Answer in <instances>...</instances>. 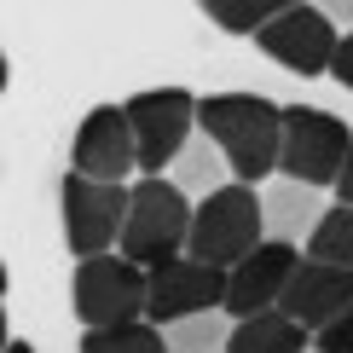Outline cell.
Segmentation results:
<instances>
[{"label": "cell", "mask_w": 353, "mask_h": 353, "mask_svg": "<svg viewBox=\"0 0 353 353\" xmlns=\"http://www.w3.org/2000/svg\"><path fill=\"white\" fill-rule=\"evenodd\" d=\"M261 214H267V238H284V243H307L313 238V226L325 220V185H301L290 180V174H278V180L261 191Z\"/></svg>", "instance_id": "cell-13"}, {"label": "cell", "mask_w": 353, "mask_h": 353, "mask_svg": "<svg viewBox=\"0 0 353 353\" xmlns=\"http://www.w3.org/2000/svg\"><path fill=\"white\" fill-rule=\"evenodd\" d=\"M307 255L330 261V267H353V203L325 209V220H319L313 238H307Z\"/></svg>", "instance_id": "cell-19"}, {"label": "cell", "mask_w": 353, "mask_h": 353, "mask_svg": "<svg viewBox=\"0 0 353 353\" xmlns=\"http://www.w3.org/2000/svg\"><path fill=\"white\" fill-rule=\"evenodd\" d=\"M232 325H238V319H232L226 307H214V313L174 319V325H163V336H168V353H226Z\"/></svg>", "instance_id": "cell-16"}, {"label": "cell", "mask_w": 353, "mask_h": 353, "mask_svg": "<svg viewBox=\"0 0 353 353\" xmlns=\"http://www.w3.org/2000/svg\"><path fill=\"white\" fill-rule=\"evenodd\" d=\"M313 6H325V12H330V18L342 23V29H353V0H313Z\"/></svg>", "instance_id": "cell-22"}, {"label": "cell", "mask_w": 353, "mask_h": 353, "mask_svg": "<svg viewBox=\"0 0 353 353\" xmlns=\"http://www.w3.org/2000/svg\"><path fill=\"white\" fill-rule=\"evenodd\" d=\"M296 267H301V255H296V243H284V238H267L261 249H249L238 267H232L226 313L232 319H255V313H267V307H278V296H284V284L296 278Z\"/></svg>", "instance_id": "cell-12"}, {"label": "cell", "mask_w": 353, "mask_h": 353, "mask_svg": "<svg viewBox=\"0 0 353 353\" xmlns=\"http://www.w3.org/2000/svg\"><path fill=\"white\" fill-rule=\"evenodd\" d=\"M330 76L342 81V87H353V29L342 41H336V58H330Z\"/></svg>", "instance_id": "cell-21"}, {"label": "cell", "mask_w": 353, "mask_h": 353, "mask_svg": "<svg viewBox=\"0 0 353 353\" xmlns=\"http://www.w3.org/2000/svg\"><path fill=\"white\" fill-rule=\"evenodd\" d=\"M191 220H197V209H191V197L174 180H163V174H145V180L134 185V203H128V226H122V255L139 261L145 272L168 267V261H180L191 249Z\"/></svg>", "instance_id": "cell-2"}, {"label": "cell", "mask_w": 353, "mask_h": 353, "mask_svg": "<svg viewBox=\"0 0 353 353\" xmlns=\"http://www.w3.org/2000/svg\"><path fill=\"white\" fill-rule=\"evenodd\" d=\"M313 347H319V353H353V307L336 319V325H325V330L313 336Z\"/></svg>", "instance_id": "cell-20"}, {"label": "cell", "mask_w": 353, "mask_h": 353, "mask_svg": "<svg viewBox=\"0 0 353 353\" xmlns=\"http://www.w3.org/2000/svg\"><path fill=\"white\" fill-rule=\"evenodd\" d=\"M6 353H35V347H29V342H12V347H6Z\"/></svg>", "instance_id": "cell-24"}, {"label": "cell", "mask_w": 353, "mask_h": 353, "mask_svg": "<svg viewBox=\"0 0 353 353\" xmlns=\"http://www.w3.org/2000/svg\"><path fill=\"white\" fill-rule=\"evenodd\" d=\"M307 353H319V347H307Z\"/></svg>", "instance_id": "cell-25"}, {"label": "cell", "mask_w": 353, "mask_h": 353, "mask_svg": "<svg viewBox=\"0 0 353 353\" xmlns=\"http://www.w3.org/2000/svg\"><path fill=\"white\" fill-rule=\"evenodd\" d=\"M336 203H353V151H347L342 174H336Z\"/></svg>", "instance_id": "cell-23"}, {"label": "cell", "mask_w": 353, "mask_h": 353, "mask_svg": "<svg viewBox=\"0 0 353 353\" xmlns=\"http://www.w3.org/2000/svg\"><path fill=\"white\" fill-rule=\"evenodd\" d=\"M122 110H128V122H134L139 168L145 174L174 168V157H180L191 145V134H197V99H191L185 87H151V93H134Z\"/></svg>", "instance_id": "cell-6"}, {"label": "cell", "mask_w": 353, "mask_h": 353, "mask_svg": "<svg viewBox=\"0 0 353 353\" xmlns=\"http://www.w3.org/2000/svg\"><path fill=\"white\" fill-rule=\"evenodd\" d=\"M168 180L185 191V197H209V191H220V185H232L238 180V174H232V163H226V151H220V145L203 134H191V145L180 157H174V168H168Z\"/></svg>", "instance_id": "cell-15"}, {"label": "cell", "mask_w": 353, "mask_h": 353, "mask_svg": "<svg viewBox=\"0 0 353 353\" xmlns=\"http://www.w3.org/2000/svg\"><path fill=\"white\" fill-rule=\"evenodd\" d=\"M353 151V128L330 110H313V105H284V151H278V174L301 185H336Z\"/></svg>", "instance_id": "cell-4"}, {"label": "cell", "mask_w": 353, "mask_h": 353, "mask_svg": "<svg viewBox=\"0 0 353 353\" xmlns=\"http://www.w3.org/2000/svg\"><path fill=\"white\" fill-rule=\"evenodd\" d=\"M336 23L325 6H313V0H301V6H290L284 18H272L267 29L255 35V47L272 58V64H284V70H296V76H325L330 70V58H336Z\"/></svg>", "instance_id": "cell-8"}, {"label": "cell", "mask_w": 353, "mask_h": 353, "mask_svg": "<svg viewBox=\"0 0 353 353\" xmlns=\"http://www.w3.org/2000/svg\"><path fill=\"white\" fill-rule=\"evenodd\" d=\"M70 168L87 174V180H105V185H122L139 168V139H134V122H128L122 105H99L81 116L76 145H70Z\"/></svg>", "instance_id": "cell-9"}, {"label": "cell", "mask_w": 353, "mask_h": 353, "mask_svg": "<svg viewBox=\"0 0 353 353\" xmlns=\"http://www.w3.org/2000/svg\"><path fill=\"white\" fill-rule=\"evenodd\" d=\"M267 243V214H261V191L249 180H232L197 197V220H191V249L185 255L214 261V267H238L249 249Z\"/></svg>", "instance_id": "cell-3"}, {"label": "cell", "mask_w": 353, "mask_h": 353, "mask_svg": "<svg viewBox=\"0 0 353 353\" xmlns=\"http://www.w3.org/2000/svg\"><path fill=\"white\" fill-rule=\"evenodd\" d=\"M307 347H313V330L296 325L290 313H278V307H267L255 319H238L232 342H226V353H307Z\"/></svg>", "instance_id": "cell-14"}, {"label": "cell", "mask_w": 353, "mask_h": 353, "mask_svg": "<svg viewBox=\"0 0 353 353\" xmlns=\"http://www.w3.org/2000/svg\"><path fill=\"white\" fill-rule=\"evenodd\" d=\"M197 128L209 134L238 180H272L278 151H284V110L255 93H209L197 99Z\"/></svg>", "instance_id": "cell-1"}, {"label": "cell", "mask_w": 353, "mask_h": 353, "mask_svg": "<svg viewBox=\"0 0 353 353\" xmlns=\"http://www.w3.org/2000/svg\"><path fill=\"white\" fill-rule=\"evenodd\" d=\"M128 203H134L128 185L87 180V174H76V168L64 174V238H70V249H76V261L110 255V249L122 243Z\"/></svg>", "instance_id": "cell-7"}, {"label": "cell", "mask_w": 353, "mask_h": 353, "mask_svg": "<svg viewBox=\"0 0 353 353\" xmlns=\"http://www.w3.org/2000/svg\"><path fill=\"white\" fill-rule=\"evenodd\" d=\"M209 18L226 29V35H261L272 18H284L290 6H301V0H197Z\"/></svg>", "instance_id": "cell-17"}, {"label": "cell", "mask_w": 353, "mask_h": 353, "mask_svg": "<svg viewBox=\"0 0 353 353\" xmlns=\"http://www.w3.org/2000/svg\"><path fill=\"white\" fill-rule=\"evenodd\" d=\"M81 353H168V336L157 325H139V319H128V325H99L81 336Z\"/></svg>", "instance_id": "cell-18"}, {"label": "cell", "mask_w": 353, "mask_h": 353, "mask_svg": "<svg viewBox=\"0 0 353 353\" xmlns=\"http://www.w3.org/2000/svg\"><path fill=\"white\" fill-rule=\"evenodd\" d=\"M226 284H232V267H214V261L180 255V261H168V267L151 272V301H145V319L174 325V319H185V313H214V307H226Z\"/></svg>", "instance_id": "cell-10"}, {"label": "cell", "mask_w": 353, "mask_h": 353, "mask_svg": "<svg viewBox=\"0 0 353 353\" xmlns=\"http://www.w3.org/2000/svg\"><path fill=\"white\" fill-rule=\"evenodd\" d=\"M145 301H151V272L139 261H128L122 249L116 255H87L76 267V313L87 330L128 325V319L145 313Z\"/></svg>", "instance_id": "cell-5"}, {"label": "cell", "mask_w": 353, "mask_h": 353, "mask_svg": "<svg viewBox=\"0 0 353 353\" xmlns=\"http://www.w3.org/2000/svg\"><path fill=\"white\" fill-rule=\"evenodd\" d=\"M347 307H353V267H330V261H313V255H301L296 278H290L284 296H278V313H290L313 336L325 325H336Z\"/></svg>", "instance_id": "cell-11"}]
</instances>
